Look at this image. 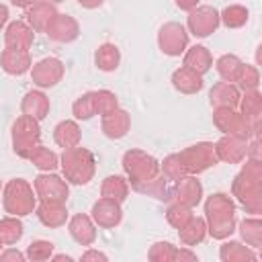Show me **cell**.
Listing matches in <instances>:
<instances>
[{
	"label": "cell",
	"instance_id": "30bf717a",
	"mask_svg": "<svg viewBox=\"0 0 262 262\" xmlns=\"http://www.w3.org/2000/svg\"><path fill=\"white\" fill-rule=\"evenodd\" d=\"M219 25H221L219 10L213 6H207V4H199L196 8H192L186 18L188 33H192L194 37H209L211 33L217 31Z\"/></svg>",
	"mask_w": 262,
	"mask_h": 262
},
{
	"label": "cell",
	"instance_id": "db71d44e",
	"mask_svg": "<svg viewBox=\"0 0 262 262\" xmlns=\"http://www.w3.org/2000/svg\"><path fill=\"white\" fill-rule=\"evenodd\" d=\"M53 260H66V262H72L74 258L72 256H66V254H57V256H51Z\"/></svg>",
	"mask_w": 262,
	"mask_h": 262
},
{
	"label": "cell",
	"instance_id": "83f0119b",
	"mask_svg": "<svg viewBox=\"0 0 262 262\" xmlns=\"http://www.w3.org/2000/svg\"><path fill=\"white\" fill-rule=\"evenodd\" d=\"M131 188H133L135 192H139V194L154 196V199H158V201H170V196H172V186L168 184V178H166L162 172H160L158 176H154V178L141 182V184L131 186Z\"/></svg>",
	"mask_w": 262,
	"mask_h": 262
},
{
	"label": "cell",
	"instance_id": "6da1fadb",
	"mask_svg": "<svg viewBox=\"0 0 262 262\" xmlns=\"http://www.w3.org/2000/svg\"><path fill=\"white\" fill-rule=\"evenodd\" d=\"M231 192L248 213H262V160L246 158V164L231 182Z\"/></svg>",
	"mask_w": 262,
	"mask_h": 262
},
{
	"label": "cell",
	"instance_id": "836d02e7",
	"mask_svg": "<svg viewBox=\"0 0 262 262\" xmlns=\"http://www.w3.org/2000/svg\"><path fill=\"white\" fill-rule=\"evenodd\" d=\"M242 66H244V61L233 53H225L215 61V70L221 76V80L233 82V84H235V80H237V76L242 72Z\"/></svg>",
	"mask_w": 262,
	"mask_h": 262
},
{
	"label": "cell",
	"instance_id": "7dc6e473",
	"mask_svg": "<svg viewBox=\"0 0 262 262\" xmlns=\"http://www.w3.org/2000/svg\"><path fill=\"white\" fill-rule=\"evenodd\" d=\"M27 256L23 254V252H18V250H6V252H0V260L2 262H10V260H14V262H23Z\"/></svg>",
	"mask_w": 262,
	"mask_h": 262
},
{
	"label": "cell",
	"instance_id": "11a10c76",
	"mask_svg": "<svg viewBox=\"0 0 262 262\" xmlns=\"http://www.w3.org/2000/svg\"><path fill=\"white\" fill-rule=\"evenodd\" d=\"M43 2H49V4H59V2H63V0H43Z\"/></svg>",
	"mask_w": 262,
	"mask_h": 262
},
{
	"label": "cell",
	"instance_id": "7a4b0ae2",
	"mask_svg": "<svg viewBox=\"0 0 262 262\" xmlns=\"http://www.w3.org/2000/svg\"><path fill=\"white\" fill-rule=\"evenodd\" d=\"M207 233L215 239H227L235 231V205L225 192H215L205 201Z\"/></svg>",
	"mask_w": 262,
	"mask_h": 262
},
{
	"label": "cell",
	"instance_id": "5bb4252c",
	"mask_svg": "<svg viewBox=\"0 0 262 262\" xmlns=\"http://www.w3.org/2000/svg\"><path fill=\"white\" fill-rule=\"evenodd\" d=\"M90 217L92 221L102 227V229H113L121 223L123 219V209H121V203L113 201V199H104L100 196L94 205H92V211H90Z\"/></svg>",
	"mask_w": 262,
	"mask_h": 262
},
{
	"label": "cell",
	"instance_id": "f1b7e54d",
	"mask_svg": "<svg viewBox=\"0 0 262 262\" xmlns=\"http://www.w3.org/2000/svg\"><path fill=\"white\" fill-rule=\"evenodd\" d=\"M207 235V223L203 217H190L180 229H178V237H180V244L186 246V248H192L196 244H201Z\"/></svg>",
	"mask_w": 262,
	"mask_h": 262
},
{
	"label": "cell",
	"instance_id": "74e56055",
	"mask_svg": "<svg viewBox=\"0 0 262 262\" xmlns=\"http://www.w3.org/2000/svg\"><path fill=\"white\" fill-rule=\"evenodd\" d=\"M239 235L250 248L262 246V221L258 217H248L239 223Z\"/></svg>",
	"mask_w": 262,
	"mask_h": 262
},
{
	"label": "cell",
	"instance_id": "d6986e66",
	"mask_svg": "<svg viewBox=\"0 0 262 262\" xmlns=\"http://www.w3.org/2000/svg\"><path fill=\"white\" fill-rule=\"evenodd\" d=\"M35 213L45 227H61L68 221V209L61 201H41L35 207Z\"/></svg>",
	"mask_w": 262,
	"mask_h": 262
},
{
	"label": "cell",
	"instance_id": "44dd1931",
	"mask_svg": "<svg viewBox=\"0 0 262 262\" xmlns=\"http://www.w3.org/2000/svg\"><path fill=\"white\" fill-rule=\"evenodd\" d=\"M0 66L6 74L10 76H23L31 70V55L29 51H23V49H12V47H6L0 55Z\"/></svg>",
	"mask_w": 262,
	"mask_h": 262
},
{
	"label": "cell",
	"instance_id": "60d3db41",
	"mask_svg": "<svg viewBox=\"0 0 262 262\" xmlns=\"http://www.w3.org/2000/svg\"><path fill=\"white\" fill-rule=\"evenodd\" d=\"M53 248L55 246L49 239H35V242L29 244L25 256L29 260H33V262H43V260H49L53 256Z\"/></svg>",
	"mask_w": 262,
	"mask_h": 262
},
{
	"label": "cell",
	"instance_id": "5b68a950",
	"mask_svg": "<svg viewBox=\"0 0 262 262\" xmlns=\"http://www.w3.org/2000/svg\"><path fill=\"white\" fill-rule=\"evenodd\" d=\"M41 145V127L39 121L29 117V115H20L14 123H12V149L18 158L29 160L31 154Z\"/></svg>",
	"mask_w": 262,
	"mask_h": 262
},
{
	"label": "cell",
	"instance_id": "7bdbcfd3",
	"mask_svg": "<svg viewBox=\"0 0 262 262\" xmlns=\"http://www.w3.org/2000/svg\"><path fill=\"white\" fill-rule=\"evenodd\" d=\"M72 113L78 121H88L92 119L96 113H94V98H92V92H84L80 98H76V102L72 104Z\"/></svg>",
	"mask_w": 262,
	"mask_h": 262
},
{
	"label": "cell",
	"instance_id": "ffe728a7",
	"mask_svg": "<svg viewBox=\"0 0 262 262\" xmlns=\"http://www.w3.org/2000/svg\"><path fill=\"white\" fill-rule=\"evenodd\" d=\"M100 129L106 137L111 139H121L127 135V131L131 129V115L123 108H115L113 113L100 117Z\"/></svg>",
	"mask_w": 262,
	"mask_h": 262
},
{
	"label": "cell",
	"instance_id": "1f68e13d",
	"mask_svg": "<svg viewBox=\"0 0 262 262\" xmlns=\"http://www.w3.org/2000/svg\"><path fill=\"white\" fill-rule=\"evenodd\" d=\"M127 194H129V182H127V178H123L119 174L106 176L100 184V196H104V199L123 203L127 199Z\"/></svg>",
	"mask_w": 262,
	"mask_h": 262
},
{
	"label": "cell",
	"instance_id": "2e32d148",
	"mask_svg": "<svg viewBox=\"0 0 262 262\" xmlns=\"http://www.w3.org/2000/svg\"><path fill=\"white\" fill-rule=\"evenodd\" d=\"M45 35L51 39V41H57V43H72L78 39L80 35V25L74 16L70 14H55V18L49 23V27L45 29Z\"/></svg>",
	"mask_w": 262,
	"mask_h": 262
},
{
	"label": "cell",
	"instance_id": "b9f144b4",
	"mask_svg": "<svg viewBox=\"0 0 262 262\" xmlns=\"http://www.w3.org/2000/svg\"><path fill=\"white\" fill-rule=\"evenodd\" d=\"M192 217V209L186 207V205H180V203H172L168 209H166V221L174 227V229H180L188 219Z\"/></svg>",
	"mask_w": 262,
	"mask_h": 262
},
{
	"label": "cell",
	"instance_id": "ee69618b",
	"mask_svg": "<svg viewBox=\"0 0 262 262\" xmlns=\"http://www.w3.org/2000/svg\"><path fill=\"white\" fill-rule=\"evenodd\" d=\"M174 252H176V246H172L170 242H156L149 248L147 258L151 262H174Z\"/></svg>",
	"mask_w": 262,
	"mask_h": 262
},
{
	"label": "cell",
	"instance_id": "8fae6325",
	"mask_svg": "<svg viewBox=\"0 0 262 262\" xmlns=\"http://www.w3.org/2000/svg\"><path fill=\"white\" fill-rule=\"evenodd\" d=\"M31 80L39 88H53L55 84L61 82L66 74V66L57 57H43L35 66H31Z\"/></svg>",
	"mask_w": 262,
	"mask_h": 262
},
{
	"label": "cell",
	"instance_id": "c3c4849f",
	"mask_svg": "<svg viewBox=\"0 0 262 262\" xmlns=\"http://www.w3.org/2000/svg\"><path fill=\"white\" fill-rule=\"evenodd\" d=\"M174 260H196V254L194 252H190L186 246L184 248H176V252H174Z\"/></svg>",
	"mask_w": 262,
	"mask_h": 262
},
{
	"label": "cell",
	"instance_id": "bcb514c9",
	"mask_svg": "<svg viewBox=\"0 0 262 262\" xmlns=\"http://www.w3.org/2000/svg\"><path fill=\"white\" fill-rule=\"evenodd\" d=\"M80 260H82V262H90V260L106 262V260H108V256H106V254H102V252H98V250H86V252L80 256Z\"/></svg>",
	"mask_w": 262,
	"mask_h": 262
},
{
	"label": "cell",
	"instance_id": "f6af8a7d",
	"mask_svg": "<svg viewBox=\"0 0 262 262\" xmlns=\"http://www.w3.org/2000/svg\"><path fill=\"white\" fill-rule=\"evenodd\" d=\"M160 170H162V174H164L168 180H174V182H176L178 178L186 176V172H184V168H182V164H180V160H178L176 154L166 156L164 162L160 164Z\"/></svg>",
	"mask_w": 262,
	"mask_h": 262
},
{
	"label": "cell",
	"instance_id": "d590c367",
	"mask_svg": "<svg viewBox=\"0 0 262 262\" xmlns=\"http://www.w3.org/2000/svg\"><path fill=\"white\" fill-rule=\"evenodd\" d=\"M248 16H250V12L242 4H229V6H225L219 12V20L227 29H239V27H244L248 23Z\"/></svg>",
	"mask_w": 262,
	"mask_h": 262
},
{
	"label": "cell",
	"instance_id": "277c9868",
	"mask_svg": "<svg viewBox=\"0 0 262 262\" xmlns=\"http://www.w3.org/2000/svg\"><path fill=\"white\" fill-rule=\"evenodd\" d=\"M2 207L8 215L25 217L37 207V194L33 186L23 178H12L2 186Z\"/></svg>",
	"mask_w": 262,
	"mask_h": 262
},
{
	"label": "cell",
	"instance_id": "ab89813d",
	"mask_svg": "<svg viewBox=\"0 0 262 262\" xmlns=\"http://www.w3.org/2000/svg\"><path fill=\"white\" fill-rule=\"evenodd\" d=\"M258 84H260V72L256 66H250V63H244L242 66V72L235 80V86L242 88L244 92L248 90H258Z\"/></svg>",
	"mask_w": 262,
	"mask_h": 262
},
{
	"label": "cell",
	"instance_id": "52a82bcc",
	"mask_svg": "<svg viewBox=\"0 0 262 262\" xmlns=\"http://www.w3.org/2000/svg\"><path fill=\"white\" fill-rule=\"evenodd\" d=\"M213 123L223 135H235L242 139L260 137V127H254L250 119H246L242 113L229 106H219L213 111Z\"/></svg>",
	"mask_w": 262,
	"mask_h": 262
},
{
	"label": "cell",
	"instance_id": "603a6c76",
	"mask_svg": "<svg viewBox=\"0 0 262 262\" xmlns=\"http://www.w3.org/2000/svg\"><path fill=\"white\" fill-rule=\"evenodd\" d=\"M55 14H57L55 4H49V2L39 0L37 4L29 6V10H27V23L31 25L33 31H37V33H45V29H47L49 23L55 18Z\"/></svg>",
	"mask_w": 262,
	"mask_h": 262
},
{
	"label": "cell",
	"instance_id": "e0dca14e",
	"mask_svg": "<svg viewBox=\"0 0 262 262\" xmlns=\"http://www.w3.org/2000/svg\"><path fill=\"white\" fill-rule=\"evenodd\" d=\"M33 39H35V31L25 20H12L4 31V43L6 47H12V49L29 51L33 45Z\"/></svg>",
	"mask_w": 262,
	"mask_h": 262
},
{
	"label": "cell",
	"instance_id": "f5cc1de1",
	"mask_svg": "<svg viewBox=\"0 0 262 262\" xmlns=\"http://www.w3.org/2000/svg\"><path fill=\"white\" fill-rule=\"evenodd\" d=\"M8 23V8L4 4H0V29Z\"/></svg>",
	"mask_w": 262,
	"mask_h": 262
},
{
	"label": "cell",
	"instance_id": "9c48e42d",
	"mask_svg": "<svg viewBox=\"0 0 262 262\" xmlns=\"http://www.w3.org/2000/svg\"><path fill=\"white\" fill-rule=\"evenodd\" d=\"M158 47L162 49V53L170 57L184 53L188 47V31L184 29V25L174 23V20L162 25L158 31Z\"/></svg>",
	"mask_w": 262,
	"mask_h": 262
},
{
	"label": "cell",
	"instance_id": "ac0fdd59",
	"mask_svg": "<svg viewBox=\"0 0 262 262\" xmlns=\"http://www.w3.org/2000/svg\"><path fill=\"white\" fill-rule=\"evenodd\" d=\"M68 231L72 239L80 246H92L96 239V223L92 221L90 215L78 213L68 221Z\"/></svg>",
	"mask_w": 262,
	"mask_h": 262
},
{
	"label": "cell",
	"instance_id": "7c38bea8",
	"mask_svg": "<svg viewBox=\"0 0 262 262\" xmlns=\"http://www.w3.org/2000/svg\"><path fill=\"white\" fill-rule=\"evenodd\" d=\"M35 186V194L39 201H68L70 194V186L68 180H63L61 176L53 174V172H43L33 180Z\"/></svg>",
	"mask_w": 262,
	"mask_h": 262
},
{
	"label": "cell",
	"instance_id": "d6a6232c",
	"mask_svg": "<svg viewBox=\"0 0 262 262\" xmlns=\"http://www.w3.org/2000/svg\"><path fill=\"white\" fill-rule=\"evenodd\" d=\"M94 61L96 68L102 72H115L121 63V51L115 43H102L98 45L96 53H94Z\"/></svg>",
	"mask_w": 262,
	"mask_h": 262
},
{
	"label": "cell",
	"instance_id": "681fc988",
	"mask_svg": "<svg viewBox=\"0 0 262 262\" xmlns=\"http://www.w3.org/2000/svg\"><path fill=\"white\" fill-rule=\"evenodd\" d=\"M174 2H176V6H178L180 10L190 12L192 8H196V6H199V2H201V0H174Z\"/></svg>",
	"mask_w": 262,
	"mask_h": 262
},
{
	"label": "cell",
	"instance_id": "9f6ffc18",
	"mask_svg": "<svg viewBox=\"0 0 262 262\" xmlns=\"http://www.w3.org/2000/svg\"><path fill=\"white\" fill-rule=\"evenodd\" d=\"M0 196H2V180H0Z\"/></svg>",
	"mask_w": 262,
	"mask_h": 262
},
{
	"label": "cell",
	"instance_id": "484cf974",
	"mask_svg": "<svg viewBox=\"0 0 262 262\" xmlns=\"http://www.w3.org/2000/svg\"><path fill=\"white\" fill-rule=\"evenodd\" d=\"M184 66L194 70L196 74L205 76L213 68V55L205 45H192L184 51Z\"/></svg>",
	"mask_w": 262,
	"mask_h": 262
},
{
	"label": "cell",
	"instance_id": "9a60e30c",
	"mask_svg": "<svg viewBox=\"0 0 262 262\" xmlns=\"http://www.w3.org/2000/svg\"><path fill=\"white\" fill-rule=\"evenodd\" d=\"M215 154L219 162L225 164H239L246 160L248 154V139L235 137V135H223L215 143Z\"/></svg>",
	"mask_w": 262,
	"mask_h": 262
},
{
	"label": "cell",
	"instance_id": "7402d4cb",
	"mask_svg": "<svg viewBox=\"0 0 262 262\" xmlns=\"http://www.w3.org/2000/svg\"><path fill=\"white\" fill-rule=\"evenodd\" d=\"M239 88L233 84V82H217L213 84L211 92H209V100H211V106L213 108H219V106H229V108H235L237 102H239Z\"/></svg>",
	"mask_w": 262,
	"mask_h": 262
},
{
	"label": "cell",
	"instance_id": "d4e9b609",
	"mask_svg": "<svg viewBox=\"0 0 262 262\" xmlns=\"http://www.w3.org/2000/svg\"><path fill=\"white\" fill-rule=\"evenodd\" d=\"M203 76L196 74L194 70L186 68V66H180L178 70H174L172 74V86L182 92V94H196L201 88H203Z\"/></svg>",
	"mask_w": 262,
	"mask_h": 262
},
{
	"label": "cell",
	"instance_id": "4dcf8cb0",
	"mask_svg": "<svg viewBox=\"0 0 262 262\" xmlns=\"http://www.w3.org/2000/svg\"><path fill=\"white\" fill-rule=\"evenodd\" d=\"M219 258L223 262H252L258 256H256L254 248H250L248 244H242V242H225L219 248Z\"/></svg>",
	"mask_w": 262,
	"mask_h": 262
},
{
	"label": "cell",
	"instance_id": "8992f818",
	"mask_svg": "<svg viewBox=\"0 0 262 262\" xmlns=\"http://www.w3.org/2000/svg\"><path fill=\"white\" fill-rule=\"evenodd\" d=\"M121 164H123V170L127 174V182L131 186L141 184V182L160 174V162L141 149H127L123 154Z\"/></svg>",
	"mask_w": 262,
	"mask_h": 262
},
{
	"label": "cell",
	"instance_id": "6f0895ef",
	"mask_svg": "<svg viewBox=\"0 0 262 262\" xmlns=\"http://www.w3.org/2000/svg\"><path fill=\"white\" fill-rule=\"evenodd\" d=\"M2 246H4V244H2V242H0V250H2Z\"/></svg>",
	"mask_w": 262,
	"mask_h": 262
},
{
	"label": "cell",
	"instance_id": "8d00e7d4",
	"mask_svg": "<svg viewBox=\"0 0 262 262\" xmlns=\"http://www.w3.org/2000/svg\"><path fill=\"white\" fill-rule=\"evenodd\" d=\"M29 162H31L37 170H41V172H53V170L59 166V158H57V154H55L53 149L45 147V145H39V147L31 154Z\"/></svg>",
	"mask_w": 262,
	"mask_h": 262
},
{
	"label": "cell",
	"instance_id": "3957f363",
	"mask_svg": "<svg viewBox=\"0 0 262 262\" xmlns=\"http://www.w3.org/2000/svg\"><path fill=\"white\" fill-rule=\"evenodd\" d=\"M59 166L68 184H88L96 172L94 154L86 147H68L59 158Z\"/></svg>",
	"mask_w": 262,
	"mask_h": 262
},
{
	"label": "cell",
	"instance_id": "4316f807",
	"mask_svg": "<svg viewBox=\"0 0 262 262\" xmlns=\"http://www.w3.org/2000/svg\"><path fill=\"white\" fill-rule=\"evenodd\" d=\"M53 139L59 147L68 149V147H76L80 145V139H82V129L76 121L72 119H66V121H59L53 129Z\"/></svg>",
	"mask_w": 262,
	"mask_h": 262
},
{
	"label": "cell",
	"instance_id": "f35d334b",
	"mask_svg": "<svg viewBox=\"0 0 262 262\" xmlns=\"http://www.w3.org/2000/svg\"><path fill=\"white\" fill-rule=\"evenodd\" d=\"M92 98H94V113L100 117L119 108V100L111 90H92Z\"/></svg>",
	"mask_w": 262,
	"mask_h": 262
},
{
	"label": "cell",
	"instance_id": "cb8c5ba5",
	"mask_svg": "<svg viewBox=\"0 0 262 262\" xmlns=\"http://www.w3.org/2000/svg\"><path fill=\"white\" fill-rule=\"evenodd\" d=\"M23 115H29L37 121H43L49 115V98L41 90H29L20 100Z\"/></svg>",
	"mask_w": 262,
	"mask_h": 262
},
{
	"label": "cell",
	"instance_id": "f907efd6",
	"mask_svg": "<svg viewBox=\"0 0 262 262\" xmlns=\"http://www.w3.org/2000/svg\"><path fill=\"white\" fill-rule=\"evenodd\" d=\"M102 2L104 0H78V4L84 6V8H98Z\"/></svg>",
	"mask_w": 262,
	"mask_h": 262
},
{
	"label": "cell",
	"instance_id": "ba28073f",
	"mask_svg": "<svg viewBox=\"0 0 262 262\" xmlns=\"http://www.w3.org/2000/svg\"><path fill=\"white\" fill-rule=\"evenodd\" d=\"M184 172L186 174H201L205 170H209L211 166H215L219 160H217V154H215V143L211 141H199V143H192L188 147H184L182 151L176 154Z\"/></svg>",
	"mask_w": 262,
	"mask_h": 262
},
{
	"label": "cell",
	"instance_id": "4fadbf2b",
	"mask_svg": "<svg viewBox=\"0 0 262 262\" xmlns=\"http://www.w3.org/2000/svg\"><path fill=\"white\" fill-rule=\"evenodd\" d=\"M174 203L186 205V207H196L203 201V184L201 180H196L194 174H186L182 178L176 180V184L172 186V196Z\"/></svg>",
	"mask_w": 262,
	"mask_h": 262
},
{
	"label": "cell",
	"instance_id": "f546056e",
	"mask_svg": "<svg viewBox=\"0 0 262 262\" xmlns=\"http://www.w3.org/2000/svg\"><path fill=\"white\" fill-rule=\"evenodd\" d=\"M239 113L252 121L254 127H260V119H262V94L258 90H248L244 92V96H239Z\"/></svg>",
	"mask_w": 262,
	"mask_h": 262
},
{
	"label": "cell",
	"instance_id": "816d5d0a",
	"mask_svg": "<svg viewBox=\"0 0 262 262\" xmlns=\"http://www.w3.org/2000/svg\"><path fill=\"white\" fill-rule=\"evenodd\" d=\"M14 6H18V8H29V6H33V4H37L39 0H10Z\"/></svg>",
	"mask_w": 262,
	"mask_h": 262
},
{
	"label": "cell",
	"instance_id": "e575fe53",
	"mask_svg": "<svg viewBox=\"0 0 262 262\" xmlns=\"http://www.w3.org/2000/svg\"><path fill=\"white\" fill-rule=\"evenodd\" d=\"M25 233V227H23V221L14 215L10 217H4L0 219V242L4 246H12L16 244Z\"/></svg>",
	"mask_w": 262,
	"mask_h": 262
}]
</instances>
